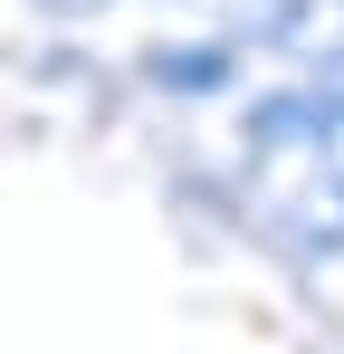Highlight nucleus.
Listing matches in <instances>:
<instances>
[{"label":"nucleus","mask_w":344,"mask_h":354,"mask_svg":"<svg viewBox=\"0 0 344 354\" xmlns=\"http://www.w3.org/2000/svg\"><path fill=\"white\" fill-rule=\"evenodd\" d=\"M144 77L163 86V96H229L239 86V39H163L153 58H144Z\"/></svg>","instance_id":"f257e3e1"}]
</instances>
